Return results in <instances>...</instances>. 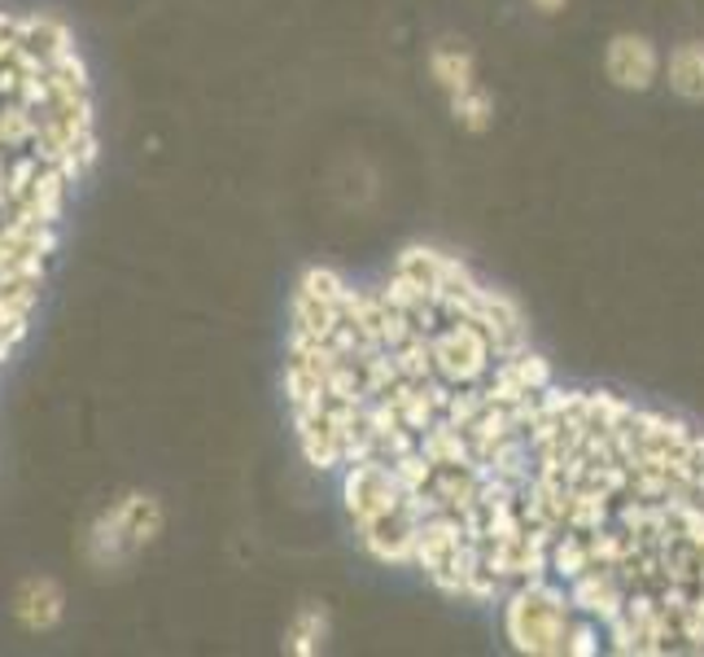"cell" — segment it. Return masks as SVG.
<instances>
[{
  "mask_svg": "<svg viewBox=\"0 0 704 657\" xmlns=\"http://www.w3.org/2000/svg\"><path fill=\"white\" fill-rule=\"evenodd\" d=\"M499 631L507 649L530 657H595L600 645L591 627L569 609L561 591L543 584H525L507 591L499 605Z\"/></svg>",
  "mask_w": 704,
  "mask_h": 657,
  "instance_id": "7a4b0ae2",
  "label": "cell"
},
{
  "mask_svg": "<svg viewBox=\"0 0 704 657\" xmlns=\"http://www.w3.org/2000/svg\"><path fill=\"white\" fill-rule=\"evenodd\" d=\"M665 83L683 101H704V40H683L665 58Z\"/></svg>",
  "mask_w": 704,
  "mask_h": 657,
  "instance_id": "52a82bcc",
  "label": "cell"
},
{
  "mask_svg": "<svg viewBox=\"0 0 704 657\" xmlns=\"http://www.w3.org/2000/svg\"><path fill=\"white\" fill-rule=\"evenodd\" d=\"M429 79L442 88V97L464 132H486L494 123V92L482 83L477 58L464 44H451V40L433 44L429 49Z\"/></svg>",
  "mask_w": 704,
  "mask_h": 657,
  "instance_id": "277c9868",
  "label": "cell"
},
{
  "mask_svg": "<svg viewBox=\"0 0 704 657\" xmlns=\"http://www.w3.org/2000/svg\"><path fill=\"white\" fill-rule=\"evenodd\" d=\"M604 74L622 92H652L665 79V53L643 31H617L604 44Z\"/></svg>",
  "mask_w": 704,
  "mask_h": 657,
  "instance_id": "5b68a950",
  "label": "cell"
},
{
  "mask_svg": "<svg viewBox=\"0 0 704 657\" xmlns=\"http://www.w3.org/2000/svg\"><path fill=\"white\" fill-rule=\"evenodd\" d=\"M530 4H534L539 13H547V18H552V13H561V9L569 4V0H530Z\"/></svg>",
  "mask_w": 704,
  "mask_h": 657,
  "instance_id": "9c48e42d",
  "label": "cell"
},
{
  "mask_svg": "<svg viewBox=\"0 0 704 657\" xmlns=\"http://www.w3.org/2000/svg\"><path fill=\"white\" fill-rule=\"evenodd\" d=\"M62 614H67V591L49 575L27 579V584L13 591V618L27 631H53L62 623Z\"/></svg>",
  "mask_w": 704,
  "mask_h": 657,
  "instance_id": "8992f818",
  "label": "cell"
},
{
  "mask_svg": "<svg viewBox=\"0 0 704 657\" xmlns=\"http://www.w3.org/2000/svg\"><path fill=\"white\" fill-rule=\"evenodd\" d=\"M324 640H329V609H324V605H302V609L289 618L284 649L298 657H311L324 649Z\"/></svg>",
  "mask_w": 704,
  "mask_h": 657,
  "instance_id": "ba28073f",
  "label": "cell"
},
{
  "mask_svg": "<svg viewBox=\"0 0 704 657\" xmlns=\"http://www.w3.org/2000/svg\"><path fill=\"white\" fill-rule=\"evenodd\" d=\"M543 584L600 654H704V430L556 377L494 442L446 596Z\"/></svg>",
  "mask_w": 704,
  "mask_h": 657,
  "instance_id": "6da1fadb",
  "label": "cell"
},
{
  "mask_svg": "<svg viewBox=\"0 0 704 657\" xmlns=\"http://www.w3.org/2000/svg\"><path fill=\"white\" fill-rule=\"evenodd\" d=\"M162 526H167L162 500L144 496V491H128L110 509H101L92 517V526L83 535V557L97 570H119L132 557H141L144 548L162 535Z\"/></svg>",
  "mask_w": 704,
  "mask_h": 657,
  "instance_id": "3957f363",
  "label": "cell"
}]
</instances>
